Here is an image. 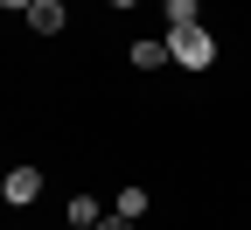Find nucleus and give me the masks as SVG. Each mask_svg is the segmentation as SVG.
<instances>
[{
	"mask_svg": "<svg viewBox=\"0 0 251 230\" xmlns=\"http://www.w3.org/2000/svg\"><path fill=\"white\" fill-rule=\"evenodd\" d=\"M0 7H7V14H21V21H28V7H35V0H0Z\"/></svg>",
	"mask_w": 251,
	"mask_h": 230,
	"instance_id": "nucleus-9",
	"label": "nucleus"
},
{
	"mask_svg": "<svg viewBox=\"0 0 251 230\" xmlns=\"http://www.w3.org/2000/svg\"><path fill=\"white\" fill-rule=\"evenodd\" d=\"M91 230H133V223H126V216H119V209H112V216H105V223H91Z\"/></svg>",
	"mask_w": 251,
	"mask_h": 230,
	"instance_id": "nucleus-8",
	"label": "nucleus"
},
{
	"mask_svg": "<svg viewBox=\"0 0 251 230\" xmlns=\"http://www.w3.org/2000/svg\"><path fill=\"white\" fill-rule=\"evenodd\" d=\"M28 28H35L42 42L63 35V28H70V0H35V7H28Z\"/></svg>",
	"mask_w": 251,
	"mask_h": 230,
	"instance_id": "nucleus-3",
	"label": "nucleus"
},
{
	"mask_svg": "<svg viewBox=\"0 0 251 230\" xmlns=\"http://www.w3.org/2000/svg\"><path fill=\"white\" fill-rule=\"evenodd\" d=\"M161 14H168V28H196L202 21V0H161Z\"/></svg>",
	"mask_w": 251,
	"mask_h": 230,
	"instance_id": "nucleus-7",
	"label": "nucleus"
},
{
	"mask_svg": "<svg viewBox=\"0 0 251 230\" xmlns=\"http://www.w3.org/2000/svg\"><path fill=\"white\" fill-rule=\"evenodd\" d=\"M126 63H133V70H147V77L168 70V63H175V56H168V35H140L133 49H126Z\"/></svg>",
	"mask_w": 251,
	"mask_h": 230,
	"instance_id": "nucleus-4",
	"label": "nucleus"
},
{
	"mask_svg": "<svg viewBox=\"0 0 251 230\" xmlns=\"http://www.w3.org/2000/svg\"><path fill=\"white\" fill-rule=\"evenodd\" d=\"M105 216H112V209L98 203V195H84V188H77V195H70V216H63V223H84V230H91V223H105Z\"/></svg>",
	"mask_w": 251,
	"mask_h": 230,
	"instance_id": "nucleus-6",
	"label": "nucleus"
},
{
	"mask_svg": "<svg viewBox=\"0 0 251 230\" xmlns=\"http://www.w3.org/2000/svg\"><path fill=\"white\" fill-rule=\"evenodd\" d=\"M112 209H119L126 223H147V209H153V188H147V181H119V195H112Z\"/></svg>",
	"mask_w": 251,
	"mask_h": 230,
	"instance_id": "nucleus-5",
	"label": "nucleus"
},
{
	"mask_svg": "<svg viewBox=\"0 0 251 230\" xmlns=\"http://www.w3.org/2000/svg\"><path fill=\"white\" fill-rule=\"evenodd\" d=\"M105 7H112V14H133V7H140V0H105Z\"/></svg>",
	"mask_w": 251,
	"mask_h": 230,
	"instance_id": "nucleus-10",
	"label": "nucleus"
},
{
	"mask_svg": "<svg viewBox=\"0 0 251 230\" xmlns=\"http://www.w3.org/2000/svg\"><path fill=\"white\" fill-rule=\"evenodd\" d=\"M0 203H7V209L42 203V168H7V175H0Z\"/></svg>",
	"mask_w": 251,
	"mask_h": 230,
	"instance_id": "nucleus-2",
	"label": "nucleus"
},
{
	"mask_svg": "<svg viewBox=\"0 0 251 230\" xmlns=\"http://www.w3.org/2000/svg\"><path fill=\"white\" fill-rule=\"evenodd\" d=\"M63 230H84V223H63Z\"/></svg>",
	"mask_w": 251,
	"mask_h": 230,
	"instance_id": "nucleus-11",
	"label": "nucleus"
},
{
	"mask_svg": "<svg viewBox=\"0 0 251 230\" xmlns=\"http://www.w3.org/2000/svg\"><path fill=\"white\" fill-rule=\"evenodd\" d=\"M168 56L181 63L188 77H202L209 63H216V35H209L202 21H196V28H168Z\"/></svg>",
	"mask_w": 251,
	"mask_h": 230,
	"instance_id": "nucleus-1",
	"label": "nucleus"
}]
</instances>
